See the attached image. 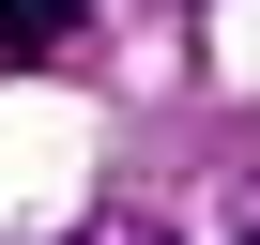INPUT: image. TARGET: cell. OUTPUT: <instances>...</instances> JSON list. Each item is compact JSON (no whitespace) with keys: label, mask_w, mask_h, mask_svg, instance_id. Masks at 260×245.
Instances as JSON below:
<instances>
[{"label":"cell","mask_w":260,"mask_h":245,"mask_svg":"<svg viewBox=\"0 0 260 245\" xmlns=\"http://www.w3.org/2000/svg\"><path fill=\"white\" fill-rule=\"evenodd\" d=\"M77 31V0H0V46H61Z\"/></svg>","instance_id":"obj_1"}]
</instances>
